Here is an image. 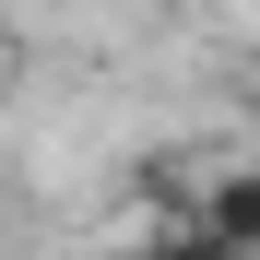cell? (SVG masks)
Listing matches in <instances>:
<instances>
[{
    "mask_svg": "<svg viewBox=\"0 0 260 260\" xmlns=\"http://www.w3.org/2000/svg\"><path fill=\"white\" fill-rule=\"evenodd\" d=\"M189 213H201L237 260H260V166H213V178L189 189Z\"/></svg>",
    "mask_w": 260,
    "mask_h": 260,
    "instance_id": "obj_1",
    "label": "cell"
},
{
    "mask_svg": "<svg viewBox=\"0 0 260 260\" xmlns=\"http://www.w3.org/2000/svg\"><path fill=\"white\" fill-rule=\"evenodd\" d=\"M142 260H237V248H225V237H213V225H201V213H166V225L142 237Z\"/></svg>",
    "mask_w": 260,
    "mask_h": 260,
    "instance_id": "obj_2",
    "label": "cell"
},
{
    "mask_svg": "<svg viewBox=\"0 0 260 260\" xmlns=\"http://www.w3.org/2000/svg\"><path fill=\"white\" fill-rule=\"evenodd\" d=\"M237 24H260V0H237Z\"/></svg>",
    "mask_w": 260,
    "mask_h": 260,
    "instance_id": "obj_3",
    "label": "cell"
}]
</instances>
